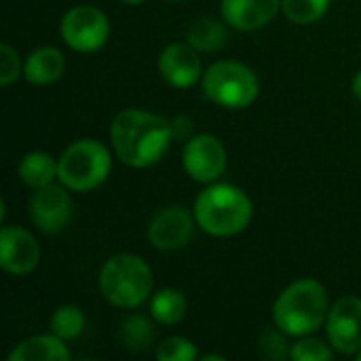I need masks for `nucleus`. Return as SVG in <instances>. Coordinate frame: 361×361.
Segmentation results:
<instances>
[{"label":"nucleus","instance_id":"5","mask_svg":"<svg viewBox=\"0 0 361 361\" xmlns=\"http://www.w3.org/2000/svg\"><path fill=\"white\" fill-rule=\"evenodd\" d=\"M112 169L108 148L97 140H78L57 159L59 182L76 192H89L106 182Z\"/></svg>","mask_w":361,"mask_h":361},{"label":"nucleus","instance_id":"29","mask_svg":"<svg viewBox=\"0 0 361 361\" xmlns=\"http://www.w3.org/2000/svg\"><path fill=\"white\" fill-rule=\"evenodd\" d=\"M203 360L205 361H224L222 355H203Z\"/></svg>","mask_w":361,"mask_h":361},{"label":"nucleus","instance_id":"28","mask_svg":"<svg viewBox=\"0 0 361 361\" xmlns=\"http://www.w3.org/2000/svg\"><path fill=\"white\" fill-rule=\"evenodd\" d=\"M353 93H355V97L361 99V72H357L355 78H353Z\"/></svg>","mask_w":361,"mask_h":361},{"label":"nucleus","instance_id":"32","mask_svg":"<svg viewBox=\"0 0 361 361\" xmlns=\"http://www.w3.org/2000/svg\"><path fill=\"white\" fill-rule=\"evenodd\" d=\"M167 2H180V0H167Z\"/></svg>","mask_w":361,"mask_h":361},{"label":"nucleus","instance_id":"7","mask_svg":"<svg viewBox=\"0 0 361 361\" xmlns=\"http://www.w3.org/2000/svg\"><path fill=\"white\" fill-rule=\"evenodd\" d=\"M61 36L68 47L80 53L97 51L110 36V23L106 13L91 4H78L70 8L61 19Z\"/></svg>","mask_w":361,"mask_h":361},{"label":"nucleus","instance_id":"30","mask_svg":"<svg viewBox=\"0 0 361 361\" xmlns=\"http://www.w3.org/2000/svg\"><path fill=\"white\" fill-rule=\"evenodd\" d=\"M123 2H127V4H142L144 0H123Z\"/></svg>","mask_w":361,"mask_h":361},{"label":"nucleus","instance_id":"15","mask_svg":"<svg viewBox=\"0 0 361 361\" xmlns=\"http://www.w3.org/2000/svg\"><path fill=\"white\" fill-rule=\"evenodd\" d=\"M66 70L63 53L55 47H40L25 59L23 74L32 85H49L55 82Z\"/></svg>","mask_w":361,"mask_h":361},{"label":"nucleus","instance_id":"9","mask_svg":"<svg viewBox=\"0 0 361 361\" xmlns=\"http://www.w3.org/2000/svg\"><path fill=\"white\" fill-rule=\"evenodd\" d=\"M326 330L336 351L357 355L361 351V298H341L328 313Z\"/></svg>","mask_w":361,"mask_h":361},{"label":"nucleus","instance_id":"2","mask_svg":"<svg viewBox=\"0 0 361 361\" xmlns=\"http://www.w3.org/2000/svg\"><path fill=\"white\" fill-rule=\"evenodd\" d=\"M328 294L315 279H300L286 288L273 309L275 326L288 336H307L328 319Z\"/></svg>","mask_w":361,"mask_h":361},{"label":"nucleus","instance_id":"16","mask_svg":"<svg viewBox=\"0 0 361 361\" xmlns=\"http://www.w3.org/2000/svg\"><path fill=\"white\" fill-rule=\"evenodd\" d=\"M70 360V351L63 341L55 334L49 336H34L17 345L8 361H66Z\"/></svg>","mask_w":361,"mask_h":361},{"label":"nucleus","instance_id":"8","mask_svg":"<svg viewBox=\"0 0 361 361\" xmlns=\"http://www.w3.org/2000/svg\"><path fill=\"white\" fill-rule=\"evenodd\" d=\"M184 169L197 182H214L226 169V150L216 135L203 133L195 135L186 142L182 154Z\"/></svg>","mask_w":361,"mask_h":361},{"label":"nucleus","instance_id":"11","mask_svg":"<svg viewBox=\"0 0 361 361\" xmlns=\"http://www.w3.org/2000/svg\"><path fill=\"white\" fill-rule=\"evenodd\" d=\"M192 233H195L192 216L180 205H169L159 209L148 224V241L152 243V247L163 252L184 247L192 239Z\"/></svg>","mask_w":361,"mask_h":361},{"label":"nucleus","instance_id":"3","mask_svg":"<svg viewBox=\"0 0 361 361\" xmlns=\"http://www.w3.org/2000/svg\"><path fill=\"white\" fill-rule=\"evenodd\" d=\"M250 197L231 184H216L203 190L195 203L197 224L214 237H233L252 220Z\"/></svg>","mask_w":361,"mask_h":361},{"label":"nucleus","instance_id":"27","mask_svg":"<svg viewBox=\"0 0 361 361\" xmlns=\"http://www.w3.org/2000/svg\"><path fill=\"white\" fill-rule=\"evenodd\" d=\"M171 125V133H173V140L180 142V140H190V133H192V121L188 116H176L169 121Z\"/></svg>","mask_w":361,"mask_h":361},{"label":"nucleus","instance_id":"17","mask_svg":"<svg viewBox=\"0 0 361 361\" xmlns=\"http://www.w3.org/2000/svg\"><path fill=\"white\" fill-rule=\"evenodd\" d=\"M17 173L27 186L42 188L53 184V180L57 178V163L47 152H27L21 159Z\"/></svg>","mask_w":361,"mask_h":361},{"label":"nucleus","instance_id":"20","mask_svg":"<svg viewBox=\"0 0 361 361\" xmlns=\"http://www.w3.org/2000/svg\"><path fill=\"white\" fill-rule=\"evenodd\" d=\"M49 328H51V334L59 336L61 341L78 338L85 330V315L78 307L63 305L51 315Z\"/></svg>","mask_w":361,"mask_h":361},{"label":"nucleus","instance_id":"22","mask_svg":"<svg viewBox=\"0 0 361 361\" xmlns=\"http://www.w3.org/2000/svg\"><path fill=\"white\" fill-rule=\"evenodd\" d=\"M154 338V330L150 322L142 315H131L125 319L121 328V341L129 351H144Z\"/></svg>","mask_w":361,"mask_h":361},{"label":"nucleus","instance_id":"26","mask_svg":"<svg viewBox=\"0 0 361 361\" xmlns=\"http://www.w3.org/2000/svg\"><path fill=\"white\" fill-rule=\"evenodd\" d=\"M260 353L269 360H283L286 357V341L277 332H264L260 338Z\"/></svg>","mask_w":361,"mask_h":361},{"label":"nucleus","instance_id":"10","mask_svg":"<svg viewBox=\"0 0 361 361\" xmlns=\"http://www.w3.org/2000/svg\"><path fill=\"white\" fill-rule=\"evenodd\" d=\"M72 218L70 195L55 184L36 188L30 199V220L47 235H57Z\"/></svg>","mask_w":361,"mask_h":361},{"label":"nucleus","instance_id":"4","mask_svg":"<svg viewBox=\"0 0 361 361\" xmlns=\"http://www.w3.org/2000/svg\"><path fill=\"white\" fill-rule=\"evenodd\" d=\"M152 271L133 254L112 256L99 273V290L108 302L121 309H135L152 294Z\"/></svg>","mask_w":361,"mask_h":361},{"label":"nucleus","instance_id":"24","mask_svg":"<svg viewBox=\"0 0 361 361\" xmlns=\"http://www.w3.org/2000/svg\"><path fill=\"white\" fill-rule=\"evenodd\" d=\"M290 357L294 361H330L334 357V353L322 341L305 338V341H300V343H296L292 347Z\"/></svg>","mask_w":361,"mask_h":361},{"label":"nucleus","instance_id":"23","mask_svg":"<svg viewBox=\"0 0 361 361\" xmlns=\"http://www.w3.org/2000/svg\"><path fill=\"white\" fill-rule=\"evenodd\" d=\"M157 357L161 361H195L197 360V347L182 336H171L159 345Z\"/></svg>","mask_w":361,"mask_h":361},{"label":"nucleus","instance_id":"25","mask_svg":"<svg viewBox=\"0 0 361 361\" xmlns=\"http://www.w3.org/2000/svg\"><path fill=\"white\" fill-rule=\"evenodd\" d=\"M19 70H21V66H19L17 51L11 44L2 42L0 44V85L8 87L11 82H15L19 76Z\"/></svg>","mask_w":361,"mask_h":361},{"label":"nucleus","instance_id":"12","mask_svg":"<svg viewBox=\"0 0 361 361\" xmlns=\"http://www.w3.org/2000/svg\"><path fill=\"white\" fill-rule=\"evenodd\" d=\"M40 247L36 239L19 228L4 226L0 233V267L8 275H27L38 267Z\"/></svg>","mask_w":361,"mask_h":361},{"label":"nucleus","instance_id":"21","mask_svg":"<svg viewBox=\"0 0 361 361\" xmlns=\"http://www.w3.org/2000/svg\"><path fill=\"white\" fill-rule=\"evenodd\" d=\"M330 6V0H281L283 15L298 25L315 23L326 15Z\"/></svg>","mask_w":361,"mask_h":361},{"label":"nucleus","instance_id":"31","mask_svg":"<svg viewBox=\"0 0 361 361\" xmlns=\"http://www.w3.org/2000/svg\"><path fill=\"white\" fill-rule=\"evenodd\" d=\"M357 360H360V361H361V351H360V353H357Z\"/></svg>","mask_w":361,"mask_h":361},{"label":"nucleus","instance_id":"1","mask_svg":"<svg viewBox=\"0 0 361 361\" xmlns=\"http://www.w3.org/2000/svg\"><path fill=\"white\" fill-rule=\"evenodd\" d=\"M112 146L118 159L129 167H150L163 159L173 142L171 125L159 114L146 110H123L112 123Z\"/></svg>","mask_w":361,"mask_h":361},{"label":"nucleus","instance_id":"14","mask_svg":"<svg viewBox=\"0 0 361 361\" xmlns=\"http://www.w3.org/2000/svg\"><path fill=\"white\" fill-rule=\"evenodd\" d=\"M279 8L281 0H222L224 21L245 32L267 25Z\"/></svg>","mask_w":361,"mask_h":361},{"label":"nucleus","instance_id":"13","mask_svg":"<svg viewBox=\"0 0 361 361\" xmlns=\"http://www.w3.org/2000/svg\"><path fill=\"white\" fill-rule=\"evenodd\" d=\"M159 70L169 85L186 89L201 78V59L190 42H176L161 53Z\"/></svg>","mask_w":361,"mask_h":361},{"label":"nucleus","instance_id":"18","mask_svg":"<svg viewBox=\"0 0 361 361\" xmlns=\"http://www.w3.org/2000/svg\"><path fill=\"white\" fill-rule=\"evenodd\" d=\"M186 40L197 51H218V49H222L226 44L228 32H226L224 23H220L218 19L205 17V19H197L188 27Z\"/></svg>","mask_w":361,"mask_h":361},{"label":"nucleus","instance_id":"19","mask_svg":"<svg viewBox=\"0 0 361 361\" xmlns=\"http://www.w3.org/2000/svg\"><path fill=\"white\" fill-rule=\"evenodd\" d=\"M186 309H188V302L184 294L178 290H161L150 300V313L163 326L180 324L186 315Z\"/></svg>","mask_w":361,"mask_h":361},{"label":"nucleus","instance_id":"6","mask_svg":"<svg viewBox=\"0 0 361 361\" xmlns=\"http://www.w3.org/2000/svg\"><path fill=\"white\" fill-rule=\"evenodd\" d=\"M203 93L222 108H247L258 97V78L245 63L218 61L203 74Z\"/></svg>","mask_w":361,"mask_h":361}]
</instances>
